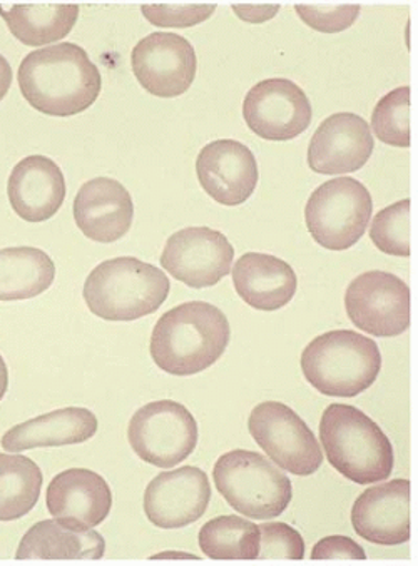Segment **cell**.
Wrapping results in <instances>:
<instances>
[{"instance_id":"6da1fadb","label":"cell","mask_w":418,"mask_h":566,"mask_svg":"<svg viewBox=\"0 0 418 566\" xmlns=\"http://www.w3.org/2000/svg\"><path fill=\"white\" fill-rule=\"evenodd\" d=\"M22 96L39 113L69 117L90 109L100 97V69L81 45L54 44L31 52L18 74Z\"/></svg>"},{"instance_id":"7a4b0ae2","label":"cell","mask_w":418,"mask_h":566,"mask_svg":"<svg viewBox=\"0 0 418 566\" xmlns=\"http://www.w3.org/2000/svg\"><path fill=\"white\" fill-rule=\"evenodd\" d=\"M231 329L215 304L189 301L163 314L153 329V361L173 376H192L211 368L227 352Z\"/></svg>"},{"instance_id":"3957f363","label":"cell","mask_w":418,"mask_h":566,"mask_svg":"<svg viewBox=\"0 0 418 566\" xmlns=\"http://www.w3.org/2000/svg\"><path fill=\"white\" fill-rule=\"evenodd\" d=\"M320 440L330 464L354 483H382L394 473V447L387 434L352 405L335 402L323 411Z\"/></svg>"},{"instance_id":"277c9868","label":"cell","mask_w":418,"mask_h":566,"mask_svg":"<svg viewBox=\"0 0 418 566\" xmlns=\"http://www.w3.org/2000/svg\"><path fill=\"white\" fill-rule=\"evenodd\" d=\"M171 283L165 271L136 258H114L94 268L84 283L91 313L106 321H136L165 304Z\"/></svg>"},{"instance_id":"5b68a950","label":"cell","mask_w":418,"mask_h":566,"mask_svg":"<svg viewBox=\"0 0 418 566\" xmlns=\"http://www.w3.org/2000/svg\"><path fill=\"white\" fill-rule=\"evenodd\" d=\"M302 371L322 395L354 398L377 381L380 348L374 339L351 329L328 332L306 346Z\"/></svg>"},{"instance_id":"8992f818","label":"cell","mask_w":418,"mask_h":566,"mask_svg":"<svg viewBox=\"0 0 418 566\" xmlns=\"http://www.w3.org/2000/svg\"><path fill=\"white\" fill-rule=\"evenodd\" d=\"M213 478L228 505L248 518H276L292 503L290 478L254 451L224 453L215 464Z\"/></svg>"},{"instance_id":"52a82bcc","label":"cell","mask_w":418,"mask_h":566,"mask_svg":"<svg viewBox=\"0 0 418 566\" xmlns=\"http://www.w3.org/2000/svg\"><path fill=\"white\" fill-rule=\"evenodd\" d=\"M372 212L374 199L367 186L354 178L330 179L306 202V228L325 250H351L364 238Z\"/></svg>"},{"instance_id":"ba28073f","label":"cell","mask_w":418,"mask_h":566,"mask_svg":"<svg viewBox=\"0 0 418 566\" xmlns=\"http://www.w3.org/2000/svg\"><path fill=\"white\" fill-rule=\"evenodd\" d=\"M198 437V423L191 411L171 399L149 402L137 410L127 428L134 453L163 470L175 468L191 457Z\"/></svg>"},{"instance_id":"9c48e42d","label":"cell","mask_w":418,"mask_h":566,"mask_svg":"<svg viewBox=\"0 0 418 566\" xmlns=\"http://www.w3.org/2000/svg\"><path fill=\"white\" fill-rule=\"evenodd\" d=\"M248 430L258 447L283 471L310 476L322 467V447L309 424L280 401L261 402L251 411Z\"/></svg>"},{"instance_id":"30bf717a","label":"cell","mask_w":418,"mask_h":566,"mask_svg":"<svg viewBox=\"0 0 418 566\" xmlns=\"http://www.w3.org/2000/svg\"><path fill=\"white\" fill-rule=\"evenodd\" d=\"M346 314L375 338H395L410 326V287L387 271H368L345 293Z\"/></svg>"},{"instance_id":"8fae6325","label":"cell","mask_w":418,"mask_h":566,"mask_svg":"<svg viewBox=\"0 0 418 566\" xmlns=\"http://www.w3.org/2000/svg\"><path fill=\"white\" fill-rule=\"evenodd\" d=\"M234 250L223 232L211 228H186L175 232L163 251V270L186 286H217L228 276L233 264Z\"/></svg>"},{"instance_id":"7c38bea8","label":"cell","mask_w":418,"mask_h":566,"mask_svg":"<svg viewBox=\"0 0 418 566\" xmlns=\"http://www.w3.org/2000/svg\"><path fill=\"white\" fill-rule=\"evenodd\" d=\"M134 75L156 97L182 96L195 83L198 57L188 39L175 32H153L130 54Z\"/></svg>"},{"instance_id":"4fadbf2b","label":"cell","mask_w":418,"mask_h":566,"mask_svg":"<svg viewBox=\"0 0 418 566\" xmlns=\"http://www.w3.org/2000/svg\"><path fill=\"white\" fill-rule=\"evenodd\" d=\"M243 117L261 139L292 140L309 129L313 111L302 87L276 77L251 87L244 97Z\"/></svg>"},{"instance_id":"5bb4252c","label":"cell","mask_w":418,"mask_h":566,"mask_svg":"<svg viewBox=\"0 0 418 566\" xmlns=\"http://www.w3.org/2000/svg\"><path fill=\"white\" fill-rule=\"evenodd\" d=\"M375 149L370 126L354 113L326 117L313 134L309 166L318 175H351L360 171Z\"/></svg>"},{"instance_id":"9a60e30c","label":"cell","mask_w":418,"mask_h":566,"mask_svg":"<svg viewBox=\"0 0 418 566\" xmlns=\"http://www.w3.org/2000/svg\"><path fill=\"white\" fill-rule=\"evenodd\" d=\"M211 500V484L205 471L181 467L159 473L145 492V513L163 530L185 528L198 522Z\"/></svg>"},{"instance_id":"2e32d148","label":"cell","mask_w":418,"mask_h":566,"mask_svg":"<svg viewBox=\"0 0 418 566\" xmlns=\"http://www.w3.org/2000/svg\"><path fill=\"white\" fill-rule=\"evenodd\" d=\"M199 185L218 205L240 206L253 195L258 185L254 154L233 139L206 144L196 159Z\"/></svg>"},{"instance_id":"e0dca14e","label":"cell","mask_w":418,"mask_h":566,"mask_svg":"<svg viewBox=\"0 0 418 566\" xmlns=\"http://www.w3.org/2000/svg\"><path fill=\"white\" fill-rule=\"evenodd\" d=\"M45 503L58 522L74 528H96L109 516L113 493L101 474L71 468L52 478Z\"/></svg>"},{"instance_id":"ac0fdd59","label":"cell","mask_w":418,"mask_h":566,"mask_svg":"<svg viewBox=\"0 0 418 566\" xmlns=\"http://www.w3.org/2000/svg\"><path fill=\"white\" fill-rule=\"evenodd\" d=\"M358 536L377 545L394 546L410 539V481L391 480L362 493L352 509Z\"/></svg>"},{"instance_id":"d6986e66","label":"cell","mask_w":418,"mask_h":566,"mask_svg":"<svg viewBox=\"0 0 418 566\" xmlns=\"http://www.w3.org/2000/svg\"><path fill=\"white\" fill-rule=\"evenodd\" d=\"M74 219L91 241L111 244L124 238L133 226V198L116 179H91L74 199Z\"/></svg>"},{"instance_id":"ffe728a7","label":"cell","mask_w":418,"mask_h":566,"mask_svg":"<svg viewBox=\"0 0 418 566\" xmlns=\"http://www.w3.org/2000/svg\"><path fill=\"white\" fill-rule=\"evenodd\" d=\"M8 196L19 218L28 222L48 221L64 205V175L49 157H25L12 169Z\"/></svg>"},{"instance_id":"44dd1931","label":"cell","mask_w":418,"mask_h":566,"mask_svg":"<svg viewBox=\"0 0 418 566\" xmlns=\"http://www.w3.org/2000/svg\"><path fill=\"white\" fill-rule=\"evenodd\" d=\"M231 274L241 300L258 311L282 310L295 297L299 287L293 268L271 254H243Z\"/></svg>"},{"instance_id":"7402d4cb","label":"cell","mask_w":418,"mask_h":566,"mask_svg":"<svg viewBox=\"0 0 418 566\" xmlns=\"http://www.w3.org/2000/svg\"><path fill=\"white\" fill-rule=\"evenodd\" d=\"M97 418L86 408H62L11 428L2 437V448L9 453L34 448L67 447L91 440L97 433Z\"/></svg>"},{"instance_id":"603a6c76","label":"cell","mask_w":418,"mask_h":566,"mask_svg":"<svg viewBox=\"0 0 418 566\" xmlns=\"http://www.w3.org/2000/svg\"><path fill=\"white\" fill-rule=\"evenodd\" d=\"M106 542L93 528H74L58 520L35 523L21 539L18 559H101Z\"/></svg>"},{"instance_id":"cb8c5ba5","label":"cell","mask_w":418,"mask_h":566,"mask_svg":"<svg viewBox=\"0 0 418 566\" xmlns=\"http://www.w3.org/2000/svg\"><path fill=\"white\" fill-rule=\"evenodd\" d=\"M55 264L38 248L0 250V301L32 300L54 283Z\"/></svg>"},{"instance_id":"d4e9b609","label":"cell","mask_w":418,"mask_h":566,"mask_svg":"<svg viewBox=\"0 0 418 566\" xmlns=\"http://www.w3.org/2000/svg\"><path fill=\"white\" fill-rule=\"evenodd\" d=\"M9 31L25 45H44L67 38L80 18L77 6H14L0 8Z\"/></svg>"},{"instance_id":"484cf974","label":"cell","mask_w":418,"mask_h":566,"mask_svg":"<svg viewBox=\"0 0 418 566\" xmlns=\"http://www.w3.org/2000/svg\"><path fill=\"white\" fill-rule=\"evenodd\" d=\"M42 483L41 468L31 458L0 453V522H14L32 512Z\"/></svg>"},{"instance_id":"4316f807","label":"cell","mask_w":418,"mask_h":566,"mask_svg":"<svg viewBox=\"0 0 418 566\" xmlns=\"http://www.w3.org/2000/svg\"><path fill=\"white\" fill-rule=\"evenodd\" d=\"M199 548L211 559H258L260 526L237 515L218 516L199 532Z\"/></svg>"},{"instance_id":"83f0119b","label":"cell","mask_w":418,"mask_h":566,"mask_svg":"<svg viewBox=\"0 0 418 566\" xmlns=\"http://www.w3.org/2000/svg\"><path fill=\"white\" fill-rule=\"evenodd\" d=\"M372 127L375 136L388 146H410V87H397L378 101Z\"/></svg>"},{"instance_id":"f1b7e54d","label":"cell","mask_w":418,"mask_h":566,"mask_svg":"<svg viewBox=\"0 0 418 566\" xmlns=\"http://www.w3.org/2000/svg\"><path fill=\"white\" fill-rule=\"evenodd\" d=\"M370 238L388 256H410V199L382 209L372 222Z\"/></svg>"},{"instance_id":"f546056e","label":"cell","mask_w":418,"mask_h":566,"mask_svg":"<svg viewBox=\"0 0 418 566\" xmlns=\"http://www.w3.org/2000/svg\"><path fill=\"white\" fill-rule=\"evenodd\" d=\"M305 542L300 532L286 523H267L260 526L258 559H303Z\"/></svg>"},{"instance_id":"4dcf8cb0","label":"cell","mask_w":418,"mask_h":566,"mask_svg":"<svg viewBox=\"0 0 418 566\" xmlns=\"http://www.w3.org/2000/svg\"><path fill=\"white\" fill-rule=\"evenodd\" d=\"M295 11L315 31L336 34L355 24L360 6H295Z\"/></svg>"},{"instance_id":"1f68e13d","label":"cell","mask_w":418,"mask_h":566,"mask_svg":"<svg viewBox=\"0 0 418 566\" xmlns=\"http://www.w3.org/2000/svg\"><path fill=\"white\" fill-rule=\"evenodd\" d=\"M217 6H143L142 12L158 28L185 29L208 21Z\"/></svg>"},{"instance_id":"d6a6232c","label":"cell","mask_w":418,"mask_h":566,"mask_svg":"<svg viewBox=\"0 0 418 566\" xmlns=\"http://www.w3.org/2000/svg\"><path fill=\"white\" fill-rule=\"evenodd\" d=\"M310 558L346 562V559H365L367 558V553L355 539L348 538V536L335 535L320 539L313 546Z\"/></svg>"},{"instance_id":"836d02e7","label":"cell","mask_w":418,"mask_h":566,"mask_svg":"<svg viewBox=\"0 0 418 566\" xmlns=\"http://www.w3.org/2000/svg\"><path fill=\"white\" fill-rule=\"evenodd\" d=\"M233 11L237 12L238 18L243 19L247 22H253V24H260V22L270 21L274 18L280 6H234Z\"/></svg>"},{"instance_id":"e575fe53","label":"cell","mask_w":418,"mask_h":566,"mask_svg":"<svg viewBox=\"0 0 418 566\" xmlns=\"http://www.w3.org/2000/svg\"><path fill=\"white\" fill-rule=\"evenodd\" d=\"M12 84V67L8 59L0 54V101L8 96Z\"/></svg>"},{"instance_id":"d590c367","label":"cell","mask_w":418,"mask_h":566,"mask_svg":"<svg viewBox=\"0 0 418 566\" xmlns=\"http://www.w3.org/2000/svg\"><path fill=\"white\" fill-rule=\"evenodd\" d=\"M9 388V371L8 365H6L4 358L0 356V401L4 399L6 392Z\"/></svg>"}]
</instances>
